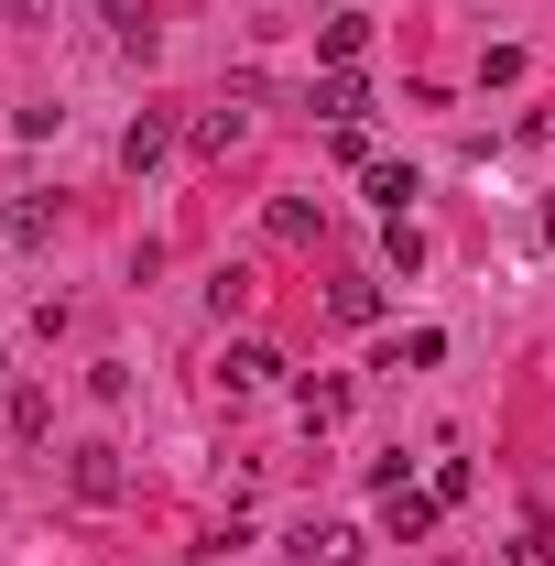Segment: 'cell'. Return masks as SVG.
<instances>
[{"label":"cell","instance_id":"obj_1","mask_svg":"<svg viewBox=\"0 0 555 566\" xmlns=\"http://www.w3.org/2000/svg\"><path fill=\"white\" fill-rule=\"evenodd\" d=\"M66 491H76V501H121V491H132L121 447H76V458H66Z\"/></svg>","mask_w":555,"mask_h":566},{"label":"cell","instance_id":"obj_2","mask_svg":"<svg viewBox=\"0 0 555 566\" xmlns=\"http://www.w3.org/2000/svg\"><path fill=\"white\" fill-rule=\"evenodd\" d=\"M283 556H294V566H359V534H348V523H294Z\"/></svg>","mask_w":555,"mask_h":566},{"label":"cell","instance_id":"obj_3","mask_svg":"<svg viewBox=\"0 0 555 566\" xmlns=\"http://www.w3.org/2000/svg\"><path fill=\"white\" fill-rule=\"evenodd\" d=\"M98 22H109V44L153 66V44H164V22H153V0H98Z\"/></svg>","mask_w":555,"mask_h":566},{"label":"cell","instance_id":"obj_4","mask_svg":"<svg viewBox=\"0 0 555 566\" xmlns=\"http://www.w3.org/2000/svg\"><path fill=\"white\" fill-rule=\"evenodd\" d=\"M436 512H447L436 491H381V534H392V545H425V534H436Z\"/></svg>","mask_w":555,"mask_h":566},{"label":"cell","instance_id":"obj_5","mask_svg":"<svg viewBox=\"0 0 555 566\" xmlns=\"http://www.w3.org/2000/svg\"><path fill=\"white\" fill-rule=\"evenodd\" d=\"M240 132H251V109H240V98H218V109H197V120H186V142H197V153H240Z\"/></svg>","mask_w":555,"mask_h":566},{"label":"cell","instance_id":"obj_6","mask_svg":"<svg viewBox=\"0 0 555 566\" xmlns=\"http://www.w3.org/2000/svg\"><path fill=\"white\" fill-rule=\"evenodd\" d=\"M316 55H327V66H359V55H370V11H327V22H316Z\"/></svg>","mask_w":555,"mask_h":566},{"label":"cell","instance_id":"obj_7","mask_svg":"<svg viewBox=\"0 0 555 566\" xmlns=\"http://www.w3.org/2000/svg\"><path fill=\"white\" fill-rule=\"evenodd\" d=\"M305 109H327L338 132H359V109H370V87H359L348 66H327V76H316V98H305Z\"/></svg>","mask_w":555,"mask_h":566},{"label":"cell","instance_id":"obj_8","mask_svg":"<svg viewBox=\"0 0 555 566\" xmlns=\"http://www.w3.org/2000/svg\"><path fill=\"white\" fill-rule=\"evenodd\" d=\"M164 153H175V120H164V109H142L132 132H121V164H132V175H153Z\"/></svg>","mask_w":555,"mask_h":566},{"label":"cell","instance_id":"obj_9","mask_svg":"<svg viewBox=\"0 0 555 566\" xmlns=\"http://www.w3.org/2000/svg\"><path fill=\"white\" fill-rule=\"evenodd\" d=\"M273 370H283V359L262 349V338H240V349L218 359V392H262V381H273Z\"/></svg>","mask_w":555,"mask_h":566},{"label":"cell","instance_id":"obj_10","mask_svg":"<svg viewBox=\"0 0 555 566\" xmlns=\"http://www.w3.org/2000/svg\"><path fill=\"white\" fill-rule=\"evenodd\" d=\"M11 436H22V447H33V436H55V392H33V381H22V392H11Z\"/></svg>","mask_w":555,"mask_h":566},{"label":"cell","instance_id":"obj_11","mask_svg":"<svg viewBox=\"0 0 555 566\" xmlns=\"http://www.w3.org/2000/svg\"><path fill=\"white\" fill-rule=\"evenodd\" d=\"M316 229H327V208H305V197H273V240H294V251H305Z\"/></svg>","mask_w":555,"mask_h":566},{"label":"cell","instance_id":"obj_12","mask_svg":"<svg viewBox=\"0 0 555 566\" xmlns=\"http://www.w3.org/2000/svg\"><path fill=\"white\" fill-rule=\"evenodd\" d=\"M404 197H415V164H370V208L404 218Z\"/></svg>","mask_w":555,"mask_h":566},{"label":"cell","instance_id":"obj_13","mask_svg":"<svg viewBox=\"0 0 555 566\" xmlns=\"http://www.w3.org/2000/svg\"><path fill=\"white\" fill-rule=\"evenodd\" d=\"M327 316H338V327H370V316H381V283H338Z\"/></svg>","mask_w":555,"mask_h":566},{"label":"cell","instance_id":"obj_14","mask_svg":"<svg viewBox=\"0 0 555 566\" xmlns=\"http://www.w3.org/2000/svg\"><path fill=\"white\" fill-rule=\"evenodd\" d=\"M294 415H305V424H338V415H348V381H305V392H294Z\"/></svg>","mask_w":555,"mask_h":566},{"label":"cell","instance_id":"obj_15","mask_svg":"<svg viewBox=\"0 0 555 566\" xmlns=\"http://www.w3.org/2000/svg\"><path fill=\"white\" fill-rule=\"evenodd\" d=\"M55 229V197H11V240H44Z\"/></svg>","mask_w":555,"mask_h":566},{"label":"cell","instance_id":"obj_16","mask_svg":"<svg viewBox=\"0 0 555 566\" xmlns=\"http://www.w3.org/2000/svg\"><path fill=\"white\" fill-rule=\"evenodd\" d=\"M381 251H392V273H425V229H415V218H392V240H381Z\"/></svg>","mask_w":555,"mask_h":566},{"label":"cell","instance_id":"obj_17","mask_svg":"<svg viewBox=\"0 0 555 566\" xmlns=\"http://www.w3.org/2000/svg\"><path fill=\"white\" fill-rule=\"evenodd\" d=\"M436 359H447V338H436V327H415V338L392 349V370H436Z\"/></svg>","mask_w":555,"mask_h":566},{"label":"cell","instance_id":"obj_18","mask_svg":"<svg viewBox=\"0 0 555 566\" xmlns=\"http://www.w3.org/2000/svg\"><path fill=\"white\" fill-rule=\"evenodd\" d=\"M512 566H555V534H545V523H523V534H512Z\"/></svg>","mask_w":555,"mask_h":566},{"label":"cell","instance_id":"obj_19","mask_svg":"<svg viewBox=\"0 0 555 566\" xmlns=\"http://www.w3.org/2000/svg\"><path fill=\"white\" fill-rule=\"evenodd\" d=\"M0 11H44V0H0Z\"/></svg>","mask_w":555,"mask_h":566}]
</instances>
